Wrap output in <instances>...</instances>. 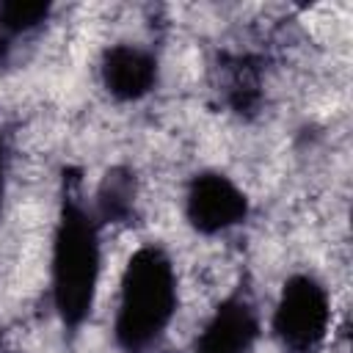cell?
Listing matches in <instances>:
<instances>
[{"label":"cell","instance_id":"6da1fadb","mask_svg":"<svg viewBox=\"0 0 353 353\" xmlns=\"http://www.w3.org/2000/svg\"><path fill=\"white\" fill-rule=\"evenodd\" d=\"M176 309V276L171 259L146 245L135 251L121 276V298L116 312V342L130 350H146L160 339Z\"/></svg>","mask_w":353,"mask_h":353},{"label":"cell","instance_id":"7a4b0ae2","mask_svg":"<svg viewBox=\"0 0 353 353\" xmlns=\"http://www.w3.org/2000/svg\"><path fill=\"white\" fill-rule=\"evenodd\" d=\"M99 279V237L85 207L66 196L52 243V301L61 320L77 328L88 314Z\"/></svg>","mask_w":353,"mask_h":353},{"label":"cell","instance_id":"3957f363","mask_svg":"<svg viewBox=\"0 0 353 353\" xmlns=\"http://www.w3.org/2000/svg\"><path fill=\"white\" fill-rule=\"evenodd\" d=\"M331 303L323 284L312 276H292L273 314V331L284 350L290 353H314L328 331Z\"/></svg>","mask_w":353,"mask_h":353},{"label":"cell","instance_id":"277c9868","mask_svg":"<svg viewBox=\"0 0 353 353\" xmlns=\"http://www.w3.org/2000/svg\"><path fill=\"white\" fill-rule=\"evenodd\" d=\"M248 212L243 190L223 174H201L190 182L188 190V221L204 232L218 234L240 223Z\"/></svg>","mask_w":353,"mask_h":353},{"label":"cell","instance_id":"5b68a950","mask_svg":"<svg viewBox=\"0 0 353 353\" xmlns=\"http://www.w3.org/2000/svg\"><path fill=\"white\" fill-rule=\"evenodd\" d=\"M259 334V317L245 295L226 298L196 339V353H248Z\"/></svg>","mask_w":353,"mask_h":353},{"label":"cell","instance_id":"8992f818","mask_svg":"<svg viewBox=\"0 0 353 353\" xmlns=\"http://www.w3.org/2000/svg\"><path fill=\"white\" fill-rule=\"evenodd\" d=\"M157 80V61L135 44H116L105 52L102 83L116 99H138Z\"/></svg>","mask_w":353,"mask_h":353},{"label":"cell","instance_id":"52a82bcc","mask_svg":"<svg viewBox=\"0 0 353 353\" xmlns=\"http://www.w3.org/2000/svg\"><path fill=\"white\" fill-rule=\"evenodd\" d=\"M135 207V179L127 168H110L97 190V210L102 221H127Z\"/></svg>","mask_w":353,"mask_h":353},{"label":"cell","instance_id":"ba28073f","mask_svg":"<svg viewBox=\"0 0 353 353\" xmlns=\"http://www.w3.org/2000/svg\"><path fill=\"white\" fill-rule=\"evenodd\" d=\"M50 14L47 3H3L0 6V47L6 50L19 36L39 28Z\"/></svg>","mask_w":353,"mask_h":353},{"label":"cell","instance_id":"9c48e42d","mask_svg":"<svg viewBox=\"0 0 353 353\" xmlns=\"http://www.w3.org/2000/svg\"><path fill=\"white\" fill-rule=\"evenodd\" d=\"M3 193H6V185H3V143H0V204H3Z\"/></svg>","mask_w":353,"mask_h":353}]
</instances>
